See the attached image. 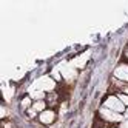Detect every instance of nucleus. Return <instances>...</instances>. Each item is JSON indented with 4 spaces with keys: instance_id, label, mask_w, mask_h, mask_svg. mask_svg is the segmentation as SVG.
I'll list each match as a JSON object with an SVG mask.
<instances>
[{
    "instance_id": "1",
    "label": "nucleus",
    "mask_w": 128,
    "mask_h": 128,
    "mask_svg": "<svg viewBox=\"0 0 128 128\" xmlns=\"http://www.w3.org/2000/svg\"><path fill=\"white\" fill-rule=\"evenodd\" d=\"M99 116L106 124H119V122L124 120V114L116 113V111H111V110H108L105 106H102V108L99 110Z\"/></svg>"
},
{
    "instance_id": "2",
    "label": "nucleus",
    "mask_w": 128,
    "mask_h": 128,
    "mask_svg": "<svg viewBox=\"0 0 128 128\" xmlns=\"http://www.w3.org/2000/svg\"><path fill=\"white\" fill-rule=\"evenodd\" d=\"M104 106L108 108V110H111V111H116V113H124L125 111V105L119 100V97L116 94H111V96H108L105 100H104Z\"/></svg>"
},
{
    "instance_id": "3",
    "label": "nucleus",
    "mask_w": 128,
    "mask_h": 128,
    "mask_svg": "<svg viewBox=\"0 0 128 128\" xmlns=\"http://www.w3.org/2000/svg\"><path fill=\"white\" fill-rule=\"evenodd\" d=\"M113 74H114V79L128 84V63H120V65L114 70Z\"/></svg>"
},
{
    "instance_id": "4",
    "label": "nucleus",
    "mask_w": 128,
    "mask_h": 128,
    "mask_svg": "<svg viewBox=\"0 0 128 128\" xmlns=\"http://www.w3.org/2000/svg\"><path fill=\"white\" fill-rule=\"evenodd\" d=\"M39 120L45 125H50L56 120V113H54V110H45L43 113L39 114Z\"/></svg>"
},
{
    "instance_id": "5",
    "label": "nucleus",
    "mask_w": 128,
    "mask_h": 128,
    "mask_svg": "<svg viewBox=\"0 0 128 128\" xmlns=\"http://www.w3.org/2000/svg\"><path fill=\"white\" fill-rule=\"evenodd\" d=\"M31 108L34 110L36 113H39V114H40V113H43L45 110H46V102H45V100H36Z\"/></svg>"
},
{
    "instance_id": "6",
    "label": "nucleus",
    "mask_w": 128,
    "mask_h": 128,
    "mask_svg": "<svg viewBox=\"0 0 128 128\" xmlns=\"http://www.w3.org/2000/svg\"><path fill=\"white\" fill-rule=\"evenodd\" d=\"M34 102H31V97H23L22 99V108L25 110H30V106H32Z\"/></svg>"
},
{
    "instance_id": "7",
    "label": "nucleus",
    "mask_w": 128,
    "mask_h": 128,
    "mask_svg": "<svg viewBox=\"0 0 128 128\" xmlns=\"http://www.w3.org/2000/svg\"><path fill=\"white\" fill-rule=\"evenodd\" d=\"M117 97H119V100L125 105V106H128V94H124V93H117L116 94Z\"/></svg>"
},
{
    "instance_id": "8",
    "label": "nucleus",
    "mask_w": 128,
    "mask_h": 128,
    "mask_svg": "<svg viewBox=\"0 0 128 128\" xmlns=\"http://www.w3.org/2000/svg\"><path fill=\"white\" fill-rule=\"evenodd\" d=\"M28 114H30V117H34V116L37 114V113H36V111H34L32 108H30V110H28Z\"/></svg>"
},
{
    "instance_id": "9",
    "label": "nucleus",
    "mask_w": 128,
    "mask_h": 128,
    "mask_svg": "<svg viewBox=\"0 0 128 128\" xmlns=\"http://www.w3.org/2000/svg\"><path fill=\"white\" fill-rule=\"evenodd\" d=\"M32 96H34V97H43V93H42V91H40V93L37 91V93H34Z\"/></svg>"
},
{
    "instance_id": "10",
    "label": "nucleus",
    "mask_w": 128,
    "mask_h": 128,
    "mask_svg": "<svg viewBox=\"0 0 128 128\" xmlns=\"http://www.w3.org/2000/svg\"><path fill=\"white\" fill-rule=\"evenodd\" d=\"M122 93H124V94H128V86H126V88H125V90L122 91Z\"/></svg>"
},
{
    "instance_id": "11",
    "label": "nucleus",
    "mask_w": 128,
    "mask_h": 128,
    "mask_svg": "<svg viewBox=\"0 0 128 128\" xmlns=\"http://www.w3.org/2000/svg\"><path fill=\"white\" fill-rule=\"evenodd\" d=\"M125 57L128 59V46H126V50H125Z\"/></svg>"
}]
</instances>
